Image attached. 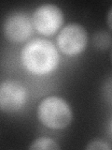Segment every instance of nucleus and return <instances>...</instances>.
Returning a JSON list of instances; mask_svg holds the SVG:
<instances>
[{
    "instance_id": "obj_1",
    "label": "nucleus",
    "mask_w": 112,
    "mask_h": 150,
    "mask_svg": "<svg viewBox=\"0 0 112 150\" xmlns=\"http://www.w3.org/2000/svg\"><path fill=\"white\" fill-rule=\"evenodd\" d=\"M21 60L26 70L36 75H46L59 65V54L50 40L37 38L23 46L21 52Z\"/></svg>"
},
{
    "instance_id": "obj_2",
    "label": "nucleus",
    "mask_w": 112,
    "mask_h": 150,
    "mask_svg": "<svg viewBox=\"0 0 112 150\" xmlns=\"http://www.w3.org/2000/svg\"><path fill=\"white\" fill-rule=\"evenodd\" d=\"M37 116L41 124L50 129H64L72 121V110L67 101L57 96L42 100L37 108Z\"/></svg>"
},
{
    "instance_id": "obj_3",
    "label": "nucleus",
    "mask_w": 112,
    "mask_h": 150,
    "mask_svg": "<svg viewBox=\"0 0 112 150\" xmlns=\"http://www.w3.org/2000/svg\"><path fill=\"white\" fill-rule=\"evenodd\" d=\"M34 28L39 34L49 37L54 35L64 23L62 9L54 4H42L32 15Z\"/></svg>"
},
{
    "instance_id": "obj_4",
    "label": "nucleus",
    "mask_w": 112,
    "mask_h": 150,
    "mask_svg": "<svg viewBox=\"0 0 112 150\" xmlns=\"http://www.w3.org/2000/svg\"><path fill=\"white\" fill-rule=\"evenodd\" d=\"M56 41L59 50L64 54L75 56L80 54L86 49L88 34L81 25L69 23L60 31Z\"/></svg>"
},
{
    "instance_id": "obj_5",
    "label": "nucleus",
    "mask_w": 112,
    "mask_h": 150,
    "mask_svg": "<svg viewBox=\"0 0 112 150\" xmlns=\"http://www.w3.org/2000/svg\"><path fill=\"white\" fill-rule=\"evenodd\" d=\"M32 17L26 12L15 11L7 16L3 23V34L14 43H21L29 39L33 33Z\"/></svg>"
},
{
    "instance_id": "obj_6",
    "label": "nucleus",
    "mask_w": 112,
    "mask_h": 150,
    "mask_svg": "<svg viewBox=\"0 0 112 150\" xmlns=\"http://www.w3.org/2000/svg\"><path fill=\"white\" fill-rule=\"evenodd\" d=\"M26 101V89L15 80H7L0 86V109L14 112L21 109Z\"/></svg>"
},
{
    "instance_id": "obj_7",
    "label": "nucleus",
    "mask_w": 112,
    "mask_h": 150,
    "mask_svg": "<svg viewBox=\"0 0 112 150\" xmlns=\"http://www.w3.org/2000/svg\"><path fill=\"white\" fill-rule=\"evenodd\" d=\"M92 45L98 51H106L112 44V38L108 32L100 30L95 32L92 38Z\"/></svg>"
},
{
    "instance_id": "obj_8",
    "label": "nucleus",
    "mask_w": 112,
    "mask_h": 150,
    "mask_svg": "<svg viewBox=\"0 0 112 150\" xmlns=\"http://www.w3.org/2000/svg\"><path fill=\"white\" fill-rule=\"evenodd\" d=\"M31 150H56L60 149V145L54 140L48 137H39L36 139L29 146Z\"/></svg>"
},
{
    "instance_id": "obj_9",
    "label": "nucleus",
    "mask_w": 112,
    "mask_h": 150,
    "mask_svg": "<svg viewBox=\"0 0 112 150\" xmlns=\"http://www.w3.org/2000/svg\"><path fill=\"white\" fill-rule=\"evenodd\" d=\"M102 95L106 103L112 106V76L108 77L103 83Z\"/></svg>"
},
{
    "instance_id": "obj_10",
    "label": "nucleus",
    "mask_w": 112,
    "mask_h": 150,
    "mask_svg": "<svg viewBox=\"0 0 112 150\" xmlns=\"http://www.w3.org/2000/svg\"><path fill=\"white\" fill-rule=\"evenodd\" d=\"M86 149L87 150H96V149L109 150V149H111V146L107 143H106L105 141L95 139V140L91 141V142H89V144L86 146Z\"/></svg>"
},
{
    "instance_id": "obj_11",
    "label": "nucleus",
    "mask_w": 112,
    "mask_h": 150,
    "mask_svg": "<svg viewBox=\"0 0 112 150\" xmlns=\"http://www.w3.org/2000/svg\"><path fill=\"white\" fill-rule=\"evenodd\" d=\"M106 23L107 25L112 30V7L110 8V9L107 12V16H106Z\"/></svg>"
},
{
    "instance_id": "obj_12",
    "label": "nucleus",
    "mask_w": 112,
    "mask_h": 150,
    "mask_svg": "<svg viewBox=\"0 0 112 150\" xmlns=\"http://www.w3.org/2000/svg\"><path fill=\"white\" fill-rule=\"evenodd\" d=\"M110 56H111V61H112V49H111V54H110Z\"/></svg>"
},
{
    "instance_id": "obj_13",
    "label": "nucleus",
    "mask_w": 112,
    "mask_h": 150,
    "mask_svg": "<svg viewBox=\"0 0 112 150\" xmlns=\"http://www.w3.org/2000/svg\"><path fill=\"white\" fill-rule=\"evenodd\" d=\"M111 130H112V121H111Z\"/></svg>"
}]
</instances>
